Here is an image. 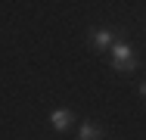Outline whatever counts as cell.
<instances>
[{"mask_svg": "<svg viewBox=\"0 0 146 140\" xmlns=\"http://www.w3.org/2000/svg\"><path fill=\"white\" fill-rule=\"evenodd\" d=\"M109 53H112V69H115V72H121V75L137 72V56H134V47H131V44L115 41Z\"/></svg>", "mask_w": 146, "mask_h": 140, "instance_id": "obj_1", "label": "cell"}, {"mask_svg": "<svg viewBox=\"0 0 146 140\" xmlns=\"http://www.w3.org/2000/svg\"><path fill=\"white\" fill-rule=\"evenodd\" d=\"M50 125H53V131H68V128L75 125V115H72L68 109H53Z\"/></svg>", "mask_w": 146, "mask_h": 140, "instance_id": "obj_3", "label": "cell"}, {"mask_svg": "<svg viewBox=\"0 0 146 140\" xmlns=\"http://www.w3.org/2000/svg\"><path fill=\"white\" fill-rule=\"evenodd\" d=\"M140 93H143V97H146V81H143V84H140Z\"/></svg>", "mask_w": 146, "mask_h": 140, "instance_id": "obj_5", "label": "cell"}, {"mask_svg": "<svg viewBox=\"0 0 146 140\" xmlns=\"http://www.w3.org/2000/svg\"><path fill=\"white\" fill-rule=\"evenodd\" d=\"M78 140H103V128L93 125V121H81V128H78Z\"/></svg>", "mask_w": 146, "mask_h": 140, "instance_id": "obj_4", "label": "cell"}, {"mask_svg": "<svg viewBox=\"0 0 146 140\" xmlns=\"http://www.w3.org/2000/svg\"><path fill=\"white\" fill-rule=\"evenodd\" d=\"M112 44H115V31H112V28H93V31H90V47H96V50H112Z\"/></svg>", "mask_w": 146, "mask_h": 140, "instance_id": "obj_2", "label": "cell"}]
</instances>
